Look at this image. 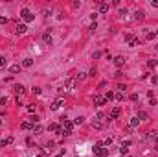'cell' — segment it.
Listing matches in <instances>:
<instances>
[{
	"label": "cell",
	"mask_w": 158,
	"mask_h": 157,
	"mask_svg": "<svg viewBox=\"0 0 158 157\" xmlns=\"http://www.w3.org/2000/svg\"><path fill=\"white\" fill-rule=\"evenodd\" d=\"M98 7H99V13H107L108 11V4L101 2V0H98Z\"/></svg>",
	"instance_id": "9c48e42d"
},
{
	"label": "cell",
	"mask_w": 158,
	"mask_h": 157,
	"mask_svg": "<svg viewBox=\"0 0 158 157\" xmlns=\"http://www.w3.org/2000/svg\"><path fill=\"white\" fill-rule=\"evenodd\" d=\"M151 6L153 7H158V0H151Z\"/></svg>",
	"instance_id": "f35d334b"
},
{
	"label": "cell",
	"mask_w": 158,
	"mask_h": 157,
	"mask_svg": "<svg viewBox=\"0 0 158 157\" xmlns=\"http://www.w3.org/2000/svg\"><path fill=\"white\" fill-rule=\"evenodd\" d=\"M120 113H121V109H120V107H114L112 111H110V118H118Z\"/></svg>",
	"instance_id": "7c38bea8"
},
{
	"label": "cell",
	"mask_w": 158,
	"mask_h": 157,
	"mask_svg": "<svg viewBox=\"0 0 158 157\" xmlns=\"http://www.w3.org/2000/svg\"><path fill=\"white\" fill-rule=\"evenodd\" d=\"M138 118H140V120H147L149 116H147V113H145V111H140V113H138Z\"/></svg>",
	"instance_id": "ffe728a7"
},
{
	"label": "cell",
	"mask_w": 158,
	"mask_h": 157,
	"mask_svg": "<svg viewBox=\"0 0 158 157\" xmlns=\"http://www.w3.org/2000/svg\"><path fill=\"white\" fill-rule=\"evenodd\" d=\"M7 104V98H0V105H6Z\"/></svg>",
	"instance_id": "74e56055"
},
{
	"label": "cell",
	"mask_w": 158,
	"mask_h": 157,
	"mask_svg": "<svg viewBox=\"0 0 158 157\" xmlns=\"http://www.w3.org/2000/svg\"><path fill=\"white\" fill-rule=\"evenodd\" d=\"M144 11H141V9H136V11H134V19H136V20H141V19H144Z\"/></svg>",
	"instance_id": "9a60e30c"
},
{
	"label": "cell",
	"mask_w": 158,
	"mask_h": 157,
	"mask_svg": "<svg viewBox=\"0 0 158 157\" xmlns=\"http://www.w3.org/2000/svg\"><path fill=\"white\" fill-rule=\"evenodd\" d=\"M105 100H107V102H110V100H114V92H112V91H108V92L105 94Z\"/></svg>",
	"instance_id": "44dd1931"
},
{
	"label": "cell",
	"mask_w": 158,
	"mask_h": 157,
	"mask_svg": "<svg viewBox=\"0 0 158 157\" xmlns=\"http://www.w3.org/2000/svg\"><path fill=\"white\" fill-rule=\"evenodd\" d=\"M154 148H156V150H158V137L154 139Z\"/></svg>",
	"instance_id": "ab89813d"
},
{
	"label": "cell",
	"mask_w": 158,
	"mask_h": 157,
	"mask_svg": "<svg viewBox=\"0 0 158 157\" xmlns=\"http://www.w3.org/2000/svg\"><path fill=\"white\" fill-rule=\"evenodd\" d=\"M83 122H85V120H83V116H79V118H75V120H74V126H81Z\"/></svg>",
	"instance_id": "d4e9b609"
},
{
	"label": "cell",
	"mask_w": 158,
	"mask_h": 157,
	"mask_svg": "<svg viewBox=\"0 0 158 157\" xmlns=\"http://www.w3.org/2000/svg\"><path fill=\"white\" fill-rule=\"evenodd\" d=\"M114 98H116L118 102H123V92H118V94H114Z\"/></svg>",
	"instance_id": "4316f807"
},
{
	"label": "cell",
	"mask_w": 158,
	"mask_h": 157,
	"mask_svg": "<svg viewBox=\"0 0 158 157\" xmlns=\"http://www.w3.org/2000/svg\"><path fill=\"white\" fill-rule=\"evenodd\" d=\"M15 92H17V94H22V92H24V87H22V85H15Z\"/></svg>",
	"instance_id": "603a6c76"
},
{
	"label": "cell",
	"mask_w": 158,
	"mask_h": 157,
	"mask_svg": "<svg viewBox=\"0 0 158 157\" xmlns=\"http://www.w3.org/2000/svg\"><path fill=\"white\" fill-rule=\"evenodd\" d=\"M31 65H33V59H31V57H26L24 61H22V67H26V68H29Z\"/></svg>",
	"instance_id": "2e32d148"
},
{
	"label": "cell",
	"mask_w": 158,
	"mask_h": 157,
	"mask_svg": "<svg viewBox=\"0 0 158 157\" xmlns=\"http://www.w3.org/2000/svg\"><path fill=\"white\" fill-rule=\"evenodd\" d=\"M72 131H74V122H70L66 120V116H62V133L61 135H72Z\"/></svg>",
	"instance_id": "6da1fadb"
},
{
	"label": "cell",
	"mask_w": 158,
	"mask_h": 157,
	"mask_svg": "<svg viewBox=\"0 0 158 157\" xmlns=\"http://www.w3.org/2000/svg\"><path fill=\"white\" fill-rule=\"evenodd\" d=\"M9 72H11V74H19V72H20V65H11V67H9Z\"/></svg>",
	"instance_id": "e0dca14e"
},
{
	"label": "cell",
	"mask_w": 158,
	"mask_h": 157,
	"mask_svg": "<svg viewBox=\"0 0 158 157\" xmlns=\"http://www.w3.org/2000/svg\"><path fill=\"white\" fill-rule=\"evenodd\" d=\"M114 65H116V67H123V65H125V57H123V56H116V57H114Z\"/></svg>",
	"instance_id": "8fae6325"
},
{
	"label": "cell",
	"mask_w": 158,
	"mask_h": 157,
	"mask_svg": "<svg viewBox=\"0 0 158 157\" xmlns=\"http://www.w3.org/2000/svg\"><path fill=\"white\" fill-rule=\"evenodd\" d=\"M101 144H103V146H110V144H112V139H105V142H101Z\"/></svg>",
	"instance_id": "83f0119b"
},
{
	"label": "cell",
	"mask_w": 158,
	"mask_h": 157,
	"mask_svg": "<svg viewBox=\"0 0 158 157\" xmlns=\"http://www.w3.org/2000/svg\"><path fill=\"white\" fill-rule=\"evenodd\" d=\"M28 111L29 113H35V105L33 104H28Z\"/></svg>",
	"instance_id": "1f68e13d"
},
{
	"label": "cell",
	"mask_w": 158,
	"mask_h": 157,
	"mask_svg": "<svg viewBox=\"0 0 158 157\" xmlns=\"http://www.w3.org/2000/svg\"><path fill=\"white\" fill-rule=\"evenodd\" d=\"M42 39H44L46 44H52V30H46L44 35H42Z\"/></svg>",
	"instance_id": "30bf717a"
},
{
	"label": "cell",
	"mask_w": 158,
	"mask_h": 157,
	"mask_svg": "<svg viewBox=\"0 0 158 157\" xmlns=\"http://www.w3.org/2000/svg\"><path fill=\"white\" fill-rule=\"evenodd\" d=\"M138 124H140V118H138V116H134V118H131V124L129 126H131V128H136Z\"/></svg>",
	"instance_id": "ac0fdd59"
},
{
	"label": "cell",
	"mask_w": 158,
	"mask_h": 157,
	"mask_svg": "<svg viewBox=\"0 0 158 157\" xmlns=\"http://www.w3.org/2000/svg\"><path fill=\"white\" fill-rule=\"evenodd\" d=\"M20 17H22V19H24L26 22H31V20H33V19H35V15H33V13H31V11L28 9V7H22V9H20Z\"/></svg>",
	"instance_id": "3957f363"
},
{
	"label": "cell",
	"mask_w": 158,
	"mask_h": 157,
	"mask_svg": "<svg viewBox=\"0 0 158 157\" xmlns=\"http://www.w3.org/2000/svg\"><path fill=\"white\" fill-rule=\"evenodd\" d=\"M154 37H156L154 31H149V33H147V39H149V41H151V39H154Z\"/></svg>",
	"instance_id": "f546056e"
},
{
	"label": "cell",
	"mask_w": 158,
	"mask_h": 157,
	"mask_svg": "<svg viewBox=\"0 0 158 157\" xmlns=\"http://www.w3.org/2000/svg\"><path fill=\"white\" fill-rule=\"evenodd\" d=\"M125 15H127V9L123 7V9H120V17H125Z\"/></svg>",
	"instance_id": "d590c367"
},
{
	"label": "cell",
	"mask_w": 158,
	"mask_h": 157,
	"mask_svg": "<svg viewBox=\"0 0 158 157\" xmlns=\"http://www.w3.org/2000/svg\"><path fill=\"white\" fill-rule=\"evenodd\" d=\"M50 129L55 131V133H62V128H61L59 124H50Z\"/></svg>",
	"instance_id": "5bb4252c"
},
{
	"label": "cell",
	"mask_w": 158,
	"mask_h": 157,
	"mask_svg": "<svg viewBox=\"0 0 158 157\" xmlns=\"http://www.w3.org/2000/svg\"><path fill=\"white\" fill-rule=\"evenodd\" d=\"M2 67H6V57L0 56V68H2Z\"/></svg>",
	"instance_id": "f1b7e54d"
},
{
	"label": "cell",
	"mask_w": 158,
	"mask_h": 157,
	"mask_svg": "<svg viewBox=\"0 0 158 157\" xmlns=\"http://www.w3.org/2000/svg\"><path fill=\"white\" fill-rule=\"evenodd\" d=\"M31 131H33L35 135H41V133H42V126L41 124H35L33 128H31Z\"/></svg>",
	"instance_id": "4fadbf2b"
},
{
	"label": "cell",
	"mask_w": 158,
	"mask_h": 157,
	"mask_svg": "<svg viewBox=\"0 0 158 157\" xmlns=\"http://www.w3.org/2000/svg\"><path fill=\"white\" fill-rule=\"evenodd\" d=\"M138 98H140V96H138L136 92H134V94H131V100H132V102H138Z\"/></svg>",
	"instance_id": "836d02e7"
},
{
	"label": "cell",
	"mask_w": 158,
	"mask_h": 157,
	"mask_svg": "<svg viewBox=\"0 0 158 157\" xmlns=\"http://www.w3.org/2000/svg\"><path fill=\"white\" fill-rule=\"evenodd\" d=\"M75 81H77L75 78H68V80L65 81V89L66 91H74L75 89Z\"/></svg>",
	"instance_id": "5b68a950"
},
{
	"label": "cell",
	"mask_w": 158,
	"mask_h": 157,
	"mask_svg": "<svg viewBox=\"0 0 158 157\" xmlns=\"http://www.w3.org/2000/svg\"><path fill=\"white\" fill-rule=\"evenodd\" d=\"M29 122L33 124V126H35V124H39V116H37V115H33V116L29 118Z\"/></svg>",
	"instance_id": "cb8c5ba5"
},
{
	"label": "cell",
	"mask_w": 158,
	"mask_h": 157,
	"mask_svg": "<svg viewBox=\"0 0 158 157\" xmlns=\"http://www.w3.org/2000/svg\"><path fill=\"white\" fill-rule=\"evenodd\" d=\"M55 157H62V155H55Z\"/></svg>",
	"instance_id": "b9f144b4"
},
{
	"label": "cell",
	"mask_w": 158,
	"mask_h": 157,
	"mask_svg": "<svg viewBox=\"0 0 158 157\" xmlns=\"http://www.w3.org/2000/svg\"><path fill=\"white\" fill-rule=\"evenodd\" d=\"M0 128H2V118H0Z\"/></svg>",
	"instance_id": "60d3db41"
},
{
	"label": "cell",
	"mask_w": 158,
	"mask_h": 157,
	"mask_svg": "<svg viewBox=\"0 0 158 157\" xmlns=\"http://www.w3.org/2000/svg\"><path fill=\"white\" fill-rule=\"evenodd\" d=\"M0 24H7V17H0Z\"/></svg>",
	"instance_id": "e575fe53"
},
{
	"label": "cell",
	"mask_w": 158,
	"mask_h": 157,
	"mask_svg": "<svg viewBox=\"0 0 158 157\" xmlns=\"http://www.w3.org/2000/svg\"><path fill=\"white\" fill-rule=\"evenodd\" d=\"M94 104L101 107V105L107 104V100H105V96H101V94H96V96H94Z\"/></svg>",
	"instance_id": "52a82bcc"
},
{
	"label": "cell",
	"mask_w": 158,
	"mask_h": 157,
	"mask_svg": "<svg viewBox=\"0 0 158 157\" xmlns=\"http://www.w3.org/2000/svg\"><path fill=\"white\" fill-rule=\"evenodd\" d=\"M156 35H158V31H156Z\"/></svg>",
	"instance_id": "7bdbcfd3"
},
{
	"label": "cell",
	"mask_w": 158,
	"mask_h": 157,
	"mask_svg": "<svg viewBox=\"0 0 158 157\" xmlns=\"http://www.w3.org/2000/svg\"><path fill=\"white\" fill-rule=\"evenodd\" d=\"M20 128H22V129H31V128H33V124H31V122H22Z\"/></svg>",
	"instance_id": "d6986e66"
},
{
	"label": "cell",
	"mask_w": 158,
	"mask_h": 157,
	"mask_svg": "<svg viewBox=\"0 0 158 157\" xmlns=\"http://www.w3.org/2000/svg\"><path fill=\"white\" fill-rule=\"evenodd\" d=\"M85 78H86V74H85V72H79V74L75 76V80H79V81H81V80H85Z\"/></svg>",
	"instance_id": "484cf974"
},
{
	"label": "cell",
	"mask_w": 158,
	"mask_h": 157,
	"mask_svg": "<svg viewBox=\"0 0 158 157\" xmlns=\"http://www.w3.org/2000/svg\"><path fill=\"white\" fill-rule=\"evenodd\" d=\"M120 153L121 155H127V148H120Z\"/></svg>",
	"instance_id": "8d00e7d4"
},
{
	"label": "cell",
	"mask_w": 158,
	"mask_h": 157,
	"mask_svg": "<svg viewBox=\"0 0 158 157\" xmlns=\"http://www.w3.org/2000/svg\"><path fill=\"white\" fill-rule=\"evenodd\" d=\"M147 65L151 67V68H153V67H156V59H149V63H147Z\"/></svg>",
	"instance_id": "4dcf8cb0"
},
{
	"label": "cell",
	"mask_w": 158,
	"mask_h": 157,
	"mask_svg": "<svg viewBox=\"0 0 158 157\" xmlns=\"http://www.w3.org/2000/svg\"><path fill=\"white\" fill-rule=\"evenodd\" d=\"M103 118H105L103 113H98V115H96V118H94V128H96V129H101V128H103Z\"/></svg>",
	"instance_id": "277c9868"
},
{
	"label": "cell",
	"mask_w": 158,
	"mask_h": 157,
	"mask_svg": "<svg viewBox=\"0 0 158 157\" xmlns=\"http://www.w3.org/2000/svg\"><path fill=\"white\" fill-rule=\"evenodd\" d=\"M131 146V140H123L121 142V148H129Z\"/></svg>",
	"instance_id": "d6a6232c"
},
{
	"label": "cell",
	"mask_w": 158,
	"mask_h": 157,
	"mask_svg": "<svg viewBox=\"0 0 158 157\" xmlns=\"http://www.w3.org/2000/svg\"><path fill=\"white\" fill-rule=\"evenodd\" d=\"M138 44H140V41H138L136 37H132L131 41H129V46H138Z\"/></svg>",
	"instance_id": "7402d4cb"
},
{
	"label": "cell",
	"mask_w": 158,
	"mask_h": 157,
	"mask_svg": "<svg viewBox=\"0 0 158 157\" xmlns=\"http://www.w3.org/2000/svg\"><path fill=\"white\" fill-rule=\"evenodd\" d=\"M26 31H28L26 24H17V28H15V33L17 35H22V33H26Z\"/></svg>",
	"instance_id": "ba28073f"
},
{
	"label": "cell",
	"mask_w": 158,
	"mask_h": 157,
	"mask_svg": "<svg viewBox=\"0 0 158 157\" xmlns=\"http://www.w3.org/2000/svg\"><path fill=\"white\" fill-rule=\"evenodd\" d=\"M107 153H108V148H105L101 142H98L94 146V155L96 157H107Z\"/></svg>",
	"instance_id": "7a4b0ae2"
},
{
	"label": "cell",
	"mask_w": 158,
	"mask_h": 157,
	"mask_svg": "<svg viewBox=\"0 0 158 157\" xmlns=\"http://www.w3.org/2000/svg\"><path fill=\"white\" fill-rule=\"evenodd\" d=\"M62 105H65V100H62V98H57V100H55L53 104L50 105V109H52V111H57V109L62 107Z\"/></svg>",
	"instance_id": "8992f818"
}]
</instances>
